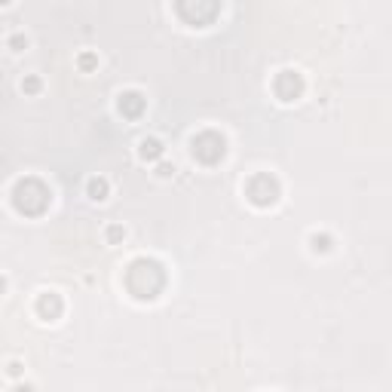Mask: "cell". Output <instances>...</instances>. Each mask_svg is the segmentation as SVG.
<instances>
[{
  "mask_svg": "<svg viewBox=\"0 0 392 392\" xmlns=\"http://www.w3.org/2000/svg\"><path fill=\"white\" fill-rule=\"evenodd\" d=\"M309 248H313V251H322V255H325V251H331V239H328V236L313 233V236H309Z\"/></svg>",
  "mask_w": 392,
  "mask_h": 392,
  "instance_id": "3",
  "label": "cell"
},
{
  "mask_svg": "<svg viewBox=\"0 0 392 392\" xmlns=\"http://www.w3.org/2000/svg\"><path fill=\"white\" fill-rule=\"evenodd\" d=\"M105 236H108V242L113 245V242H123L126 239V227H120V224H110L108 230H105Z\"/></svg>",
  "mask_w": 392,
  "mask_h": 392,
  "instance_id": "4",
  "label": "cell"
},
{
  "mask_svg": "<svg viewBox=\"0 0 392 392\" xmlns=\"http://www.w3.org/2000/svg\"><path fill=\"white\" fill-rule=\"evenodd\" d=\"M172 172H175V166L159 163V166H156V178H172Z\"/></svg>",
  "mask_w": 392,
  "mask_h": 392,
  "instance_id": "6",
  "label": "cell"
},
{
  "mask_svg": "<svg viewBox=\"0 0 392 392\" xmlns=\"http://www.w3.org/2000/svg\"><path fill=\"white\" fill-rule=\"evenodd\" d=\"M37 80H22V92H37Z\"/></svg>",
  "mask_w": 392,
  "mask_h": 392,
  "instance_id": "7",
  "label": "cell"
},
{
  "mask_svg": "<svg viewBox=\"0 0 392 392\" xmlns=\"http://www.w3.org/2000/svg\"><path fill=\"white\" fill-rule=\"evenodd\" d=\"M6 3H13V0H0V6H6Z\"/></svg>",
  "mask_w": 392,
  "mask_h": 392,
  "instance_id": "9",
  "label": "cell"
},
{
  "mask_svg": "<svg viewBox=\"0 0 392 392\" xmlns=\"http://www.w3.org/2000/svg\"><path fill=\"white\" fill-rule=\"evenodd\" d=\"M166 151H163V141L159 138H144L141 144H138V156L144 159V163H153V159H159Z\"/></svg>",
  "mask_w": 392,
  "mask_h": 392,
  "instance_id": "1",
  "label": "cell"
},
{
  "mask_svg": "<svg viewBox=\"0 0 392 392\" xmlns=\"http://www.w3.org/2000/svg\"><path fill=\"white\" fill-rule=\"evenodd\" d=\"M9 49H13V52H25L28 49V37H25V34H13V37H9Z\"/></svg>",
  "mask_w": 392,
  "mask_h": 392,
  "instance_id": "5",
  "label": "cell"
},
{
  "mask_svg": "<svg viewBox=\"0 0 392 392\" xmlns=\"http://www.w3.org/2000/svg\"><path fill=\"white\" fill-rule=\"evenodd\" d=\"M108 181L105 178H89V184H86V193H89V199H95V202H105L108 199Z\"/></svg>",
  "mask_w": 392,
  "mask_h": 392,
  "instance_id": "2",
  "label": "cell"
},
{
  "mask_svg": "<svg viewBox=\"0 0 392 392\" xmlns=\"http://www.w3.org/2000/svg\"><path fill=\"white\" fill-rule=\"evenodd\" d=\"M0 294H6V276H0Z\"/></svg>",
  "mask_w": 392,
  "mask_h": 392,
  "instance_id": "8",
  "label": "cell"
}]
</instances>
